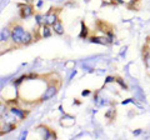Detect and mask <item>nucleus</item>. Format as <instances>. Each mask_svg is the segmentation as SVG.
Returning a JSON list of instances; mask_svg holds the SVG:
<instances>
[{
  "label": "nucleus",
  "mask_w": 150,
  "mask_h": 140,
  "mask_svg": "<svg viewBox=\"0 0 150 140\" xmlns=\"http://www.w3.org/2000/svg\"><path fill=\"white\" fill-rule=\"evenodd\" d=\"M81 29H83V31H81V34H80V38H86V35H88V28H86V25L84 24V23H81Z\"/></svg>",
  "instance_id": "10"
},
{
  "label": "nucleus",
  "mask_w": 150,
  "mask_h": 140,
  "mask_svg": "<svg viewBox=\"0 0 150 140\" xmlns=\"http://www.w3.org/2000/svg\"><path fill=\"white\" fill-rule=\"evenodd\" d=\"M35 41V38L33 36V34L30 31H25L24 36H23V45H30L31 43H34Z\"/></svg>",
  "instance_id": "7"
},
{
  "label": "nucleus",
  "mask_w": 150,
  "mask_h": 140,
  "mask_svg": "<svg viewBox=\"0 0 150 140\" xmlns=\"http://www.w3.org/2000/svg\"><path fill=\"white\" fill-rule=\"evenodd\" d=\"M62 13V8H54L51 6L50 10L45 14V24L49 26H53L56 21L59 20V14Z\"/></svg>",
  "instance_id": "3"
},
{
  "label": "nucleus",
  "mask_w": 150,
  "mask_h": 140,
  "mask_svg": "<svg viewBox=\"0 0 150 140\" xmlns=\"http://www.w3.org/2000/svg\"><path fill=\"white\" fill-rule=\"evenodd\" d=\"M10 30H11V43L15 46H23V36H24L26 31L24 26L15 23L14 25L10 26Z\"/></svg>",
  "instance_id": "2"
},
{
  "label": "nucleus",
  "mask_w": 150,
  "mask_h": 140,
  "mask_svg": "<svg viewBox=\"0 0 150 140\" xmlns=\"http://www.w3.org/2000/svg\"><path fill=\"white\" fill-rule=\"evenodd\" d=\"M51 30H53V29H51ZM51 30H50L49 25H46V24L43 25V29H41V31H43V36H44V38H49V36L51 35Z\"/></svg>",
  "instance_id": "8"
},
{
  "label": "nucleus",
  "mask_w": 150,
  "mask_h": 140,
  "mask_svg": "<svg viewBox=\"0 0 150 140\" xmlns=\"http://www.w3.org/2000/svg\"><path fill=\"white\" fill-rule=\"evenodd\" d=\"M62 86V80L58 78V79H51V81L48 83V86H46V89L44 91V94L41 95L40 98V100L41 101H44V100H49L51 99L53 96L56 95V93H58L59 90V88Z\"/></svg>",
  "instance_id": "1"
},
{
  "label": "nucleus",
  "mask_w": 150,
  "mask_h": 140,
  "mask_svg": "<svg viewBox=\"0 0 150 140\" xmlns=\"http://www.w3.org/2000/svg\"><path fill=\"white\" fill-rule=\"evenodd\" d=\"M9 40H11V30L10 26H6L0 31V44H6Z\"/></svg>",
  "instance_id": "5"
},
{
  "label": "nucleus",
  "mask_w": 150,
  "mask_h": 140,
  "mask_svg": "<svg viewBox=\"0 0 150 140\" xmlns=\"http://www.w3.org/2000/svg\"><path fill=\"white\" fill-rule=\"evenodd\" d=\"M19 8V16L21 19H28L34 14V6L31 4H18Z\"/></svg>",
  "instance_id": "4"
},
{
  "label": "nucleus",
  "mask_w": 150,
  "mask_h": 140,
  "mask_svg": "<svg viewBox=\"0 0 150 140\" xmlns=\"http://www.w3.org/2000/svg\"><path fill=\"white\" fill-rule=\"evenodd\" d=\"M144 63H145V65H146L148 70L150 71V50L149 49H146V54L144 55Z\"/></svg>",
  "instance_id": "9"
},
{
  "label": "nucleus",
  "mask_w": 150,
  "mask_h": 140,
  "mask_svg": "<svg viewBox=\"0 0 150 140\" xmlns=\"http://www.w3.org/2000/svg\"><path fill=\"white\" fill-rule=\"evenodd\" d=\"M51 29H53V31L55 33V34H58V35H63L64 34V26H63V23H62V20H58L55 23V24L51 26Z\"/></svg>",
  "instance_id": "6"
}]
</instances>
